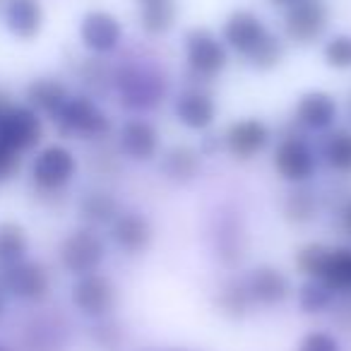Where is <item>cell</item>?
Segmentation results:
<instances>
[{
  "label": "cell",
  "instance_id": "6da1fadb",
  "mask_svg": "<svg viewBox=\"0 0 351 351\" xmlns=\"http://www.w3.org/2000/svg\"><path fill=\"white\" fill-rule=\"evenodd\" d=\"M219 36L234 58L243 60L253 73L269 75L284 65L289 44L253 8H234L219 25Z\"/></svg>",
  "mask_w": 351,
  "mask_h": 351
},
{
  "label": "cell",
  "instance_id": "7a4b0ae2",
  "mask_svg": "<svg viewBox=\"0 0 351 351\" xmlns=\"http://www.w3.org/2000/svg\"><path fill=\"white\" fill-rule=\"evenodd\" d=\"M113 97L130 116H147L171 97L164 65L149 56H128L113 63Z\"/></svg>",
  "mask_w": 351,
  "mask_h": 351
},
{
  "label": "cell",
  "instance_id": "3957f363",
  "mask_svg": "<svg viewBox=\"0 0 351 351\" xmlns=\"http://www.w3.org/2000/svg\"><path fill=\"white\" fill-rule=\"evenodd\" d=\"M181 53L188 82L207 84V87L224 77L234 60L219 32L207 25H193L183 32Z\"/></svg>",
  "mask_w": 351,
  "mask_h": 351
},
{
  "label": "cell",
  "instance_id": "277c9868",
  "mask_svg": "<svg viewBox=\"0 0 351 351\" xmlns=\"http://www.w3.org/2000/svg\"><path fill=\"white\" fill-rule=\"evenodd\" d=\"M269 164H272L274 176L287 186H308L317 178L320 156H317L311 135L289 123L269 149Z\"/></svg>",
  "mask_w": 351,
  "mask_h": 351
},
{
  "label": "cell",
  "instance_id": "5b68a950",
  "mask_svg": "<svg viewBox=\"0 0 351 351\" xmlns=\"http://www.w3.org/2000/svg\"><path fill=\"white\" fill-rule=\"evenodd\" d=\"M53 128L63 140H77L97 145L113 135V118L101 101L84 92H73L60 113L53 118Z\"/></svg>",
  "mask_w": 351,
  "mask_h": 351
},
{
  "label": "cell",
  "instance_id": "8992f818",
  "mask_svg": "<svg viewBox=\"0 0 351 351\" xmlns=\"http://www.w3.org/2000/svg\"><path fill=\"white\" fill-rule=\"evenodd\" d=\"M80 159L65 142H49L34 152L29 164V181L39 195L58 197L75 183Z\"/></svg>",
  "mask_w": 351,
  "mask_h": 351
},
{
  "label": "cell",
  "instance_id": "52a82bcc",
  "mask_svg": "<svg viewBox=\"0 0 351 351\" xmlns=\"http://www.w3.org/2000/svg\"><path fill=\"white\" fill-rule=\"evenodd\" d=\"M332 27L330 0H296L284 8L279 34L293 49H315L322 44Z\"/></svg>",
  "mask_w": 351,
  "mask_h": 351
},
{
  "label": "cell",
  "instance_id": "ba28073f",
  "mask_svg": "<svg viewBox=\"0 0 351 351\" xmlns=\"http://www.w3.org/2000/svg\"><path fill=\"white\" fill-rule=\"evenodd\" d=\"M221 135V147L224 154L231 161L239 164H250V161L260 159L272 149L277 132H274L272 123L265 121L263 116H239L224 125Z\"/></svg>",
  "mask_w": 351,
  "mask_h": 351
},
{
  "label": "cell",
  "instance_id": "9c48e42d",
  "mask_svg": "<svg viewBox=\"0 0 351 351\" xmlns=\"http://www.w3.org/2000/svg\"><path fill=\"white\" fill-rule=\"evenodd\" d=\"M108 258V239L92 226H75L58 243V265L70 277L97 272Z\"/></svg>",
  "mask_w": 351,
  "mask_h": 351
},
{
  "label": "cell",
  "instance_id": "30bf717a",
  "mask_svg": "<svg viewBox=\"0 0 351 351\" xmlns=\"http://www.w3.org/2000/svg\"><path fill=\"white\" fill-rule=\"evenodd\" d=\"M219 101L215 92L207 84L186 82L178 92L171 94V116L183 130L195 132H210L219 121Z\"/></svg>",
  "mask_w": 351,
  "mask_h": 351
},
{
  "label": "cell",
  "instance_id": "8fae6325",
  "mask_svg": "<svg viewBox=\"0 0 351 351\" xmlns=\"http://www.w3.org/2000/svg\"><path fill=\"white\" fill-rule=\"evenodd\" d=\"M113 149L130 164H154L164 149L159 125L147 116H128L113 128Z\"/></svg>",
  "mask_w": 351,
  "mask_h": 351
},
{
  "label": "cell",
  "instance_id": "7c38bea8",
  "mask_svg": "<svg viewBox=\"0 0 351 351\" xmlns=\"http://www.w3.org/2000/svg\"><path fill=\"white\" fill-rule=\"evenodd\" d=\"M77 41L87 56L108 58L118 53L125 44V25L116 12L106 8H92L80 17Z\"/></svg>",
  "mask_w": 351,
  "mask_h": 351
},
{
  "label": "cell",
  "instance_id": "4fadbf2b",
  "mask_svg": "<svg viewBox=\"0 0 351 351\" xmlns=\"http://www.w3.org/2000/svg\"><path fill=\"white\" fill-rule=\"evenodd\" d=\"M341 121V101L330 89L313 87L296 97L289 123L306 135H325Z\"/></svg>",
  "mask_w": 351,
  "mask_h": 351
},
{
  "label": "cell",
  "instance_id": "5bb4252c",
  "mask_svg": "<svg viewBox=\"0 0 351 351\" xmlns=\"http://www.w3.org/2000/svg\"><path fill=\"white\" fill-rule=\"evenodd\" d=\"M70 306L87 320H101L113 315L118 306L116 282L101 269L75 277L70 284Z\"/></svg>",
  "mask_w": 351,
  "mask_h": 351
},
{
  "label": "cell",
  "instance_id": "9a60e30c",
  "mask_svg": "<svg viewBox=\"0 0 351 351\" xmlns=\"http://www.w3.org/2000/svg\"><path fill=\"white\" fill-rule=\"evenodd\" d=\"M210 241H212V253L219 260L221 267L226 269L239 267L248 258V248H250V236L243 215L236 210L221 207L215 215V219H212Z\"/></svg>",
  "mask_w": 351,
  "mask_h": 351
},
{
  "label": "cell",
  "instance_id": "2e32d148",
  "mask_svg": "<svg viewBox=\"0 0 351 351\" xmlns=\"http://www.w3.org/2000/svg\"><path fill=\"white\" fill-rule=\"evenodd\" d=\"M0 287L8 296L36 306L51 296L53 279H51V272L44 263L25 258L15 265L0 267Z\"/></svg>",
  "mask_w": 351,
  "mask_h": 351
},
{
  "label": "cell",
  "instance_id": "e0dca14e",
  "mask_svg": "<svg viewBox=\"0 0 351 351\" xmlns=\"http://www.w3.org/2000/svg\"><path fill=\"white\" fill-rule=\"evenodd\" d=\"M46 137V121L27 104H10L0 116V142L17 154H34Z\"/></svg>",
  "mask_w": 351,
  "mask_h": 351
},
{
  "label": "cell",
  "instance_id": "ac0fdd59",
  "mask_svg": "<svg viewBox=\"0 0 351 351\" xmlns=\"http://www.w3.org/2000/svg\"><path fill=\"white\" fill-rule=\"evenodd\" d=\"M241 279H243L245 291H248L253 306L265 308V311L282 308L284 303L291 301L293 291H296L291 274L272 263L255 265V267H250Z\"/></svg>",
  "mask_w": 351,
  "mask_h": 351
},
{
  "label": "cell",
  "instance_id": "d6986e66",
  "mask_svg": "<svg viewBox=\"0 0 351 351\" xmlns=\"http://www.w3.org/2000/svg\"><path fill=\"white\" fill-rule=\"evenodd\" d=\"M106 231L113 248L125 255V258H142V255H147L156 239L154 221L149 219V215H145L142 210H125V207L111 221V226Z\"/></svg>",
  "mask_w": 351,
  "mask_h": 351
},
{
  "label": "cell",
  "instance_id": "ffe728a7",
  "mask_svg": "<svg viewBox=\"0 0 351 351\" xmlns=\"http://www.w3.org/2000/svg\"><path fill=\"white\" fill-rule=\"evenodd\" d=\"M156 166H159V173L164 176V181L173 183V186H191L200 178L202 169H205V159L195 145L173 142V145L161 149Z\"/></svg>",
  "mask_w": 351,
  "mask_h": 351
},
{
  "label": "cell",
  "instance_id": "44dd1931",
  "mask_svg": "<svg viewBox=\"0 0 351 351\" xmlns=\"http://www.w3.org/2000/svg\"><path fill=\"white\" fill-rule=\"evenodd\" d=\"M73 89L58 75H39V77L29 80V84L25 87V104L29 108H34L41 118L53 121L60 113V108L65 106V101L70 99Z\"/></svg>",
  "mask_w": 351,
  "mask_h": 351
},
{
  "label": "cell",
  "instance_id": "7402d4cb",
  "mask_svg": "<svg viewBox=\"0 0 351 351\" xmlns=\"http://www.w3.org/2000/svg\"><path fill=\"white\" fill-rule=\"evenodd\" d=\"M5 29L20 41H34L46 27V8L41 0H8L3 8Z\"/></svg>",
  "mask_w": 351,
  "mask_h": 351
},
{
  "label": "cell",
  "instance_id": "603a6c76",
  "mask_svg": "<svg viewBox=\"0 0 351 351\" xmlns=\"http://www.w3.org/2000/svg\"><path fill=\"white\" fill-rule=\"evenodd\" d=\"M123 205L116 195H113L108 188L94 186L87 188L82 195L77 197V217L84 226H92V229H108L111 221L121 215Z\"/></svg>",
  "mask_w": 351,
  "mask_h": 351
},
{
  "label": "cell",
  "instance_id": "cb8c5ba5",
  "mask_svg": "<svg viewBox=\"0 0 351 351\" xmlns=\"http://www.w3.org/2000/svg\"><path fill=\"white\" fill-rule=\"evenodd\" d=\"M317 156L320 166L339 178H351V128L337 125L320 135L317 140Z\"/></svg>",
  "mask_w": 351,
  "mask_h": 351
},
{
  "label": "cell",
  "instance_id": "d4e9b609",
  "mask_svg": "<svg viewBox=\"0 0 351 351\" xmlns=\"http://www.w3.org/2000/svg\"><path fill=\"white\" fill-rule=\"evenodd\" d=\"M178 20H181V8L176 0H156V3L137 5V29L152 41L166 39L178 27Z\"/></svg>",
  "mask_w": 351,
  "mask_h": 351
},
{
  "label": "cell",
  "instance_id": "484cf974",
  "mask_svg": "<svg viewBox=\"0 0 351 351\" xmlns=\"http://www.w3.org/2000/svg\"><path fill=\"white\" fill-rule=\"evenodd\" d=\"M320 217V193L308 186H289V191L282 197V219L289 226H311Z\"/></svg>",
  "mask_w": 351,
  "mask_h": 351
},
{
  "label": "cell",
  "instance_id": "4316f807",
  "mask_svg": "<svg viewBox=\"0 0 351 351\" xmlns=\"http://www.w3.org/2000/svg\"><path fill=\"white\" fill-rule=\"evenodd\" d=\"M212 308L217 311V315L224 317L229 322H243L253 315L255 306L250 301L245 284L241 277H229L217 287L215 296H212Z\"/></svg>",
  "mask_w": 351,
  "mask_h": 351
},
{
  "label": "cell",
  "instance_id": "83f0119b",
  "mask_svg": "<svg viewBox=\"0 0 351 351\" xmlns=\"http://www.w3.org/2000/svg\"><path fill=\"white\" fill-rule=\"evenodd\" d=\"M75 77L82 84V92L99 99V101L113 94V63H108L106 58H97V56L80 58L77 68H75Z\"/></svg>",
  "mask_w": 351,
  "mask_h": 351
},
{
  "label": "cell",
  "instance_id": "f1b7e54d",
  "mask_svg": "<svg viewBox=\"0 0 351 351\" xmlns=\"http://www.w3.org/2000/svg\"><path fill=\"white\" fill-rule=\"evenodd\" d=\"M320 282L327 284L337 296H351V245H330Z\"/></svg>",
  "mask_w": 351,
  "mask_h": 351
},
{
  "label": "cell",
  "instance_id": "f546056e",
  "mask_svg": "<svg viewBox=\"0 0 351 351\" xmlns=\"http://www.w3.org/2000/svg\"><path fill=\"white\" fill-rule=\"evenodd\" d=\"M337 298L339 296L320 279H301V284L293 291V301L303 315H325L335 311Z\"/></svg>",
  "mask_w": 351,
  "mask_h": 351
},
{
  "label": "cell",
  "instance_id": "4dcf8cb0",
  "mask_svg": "<svg viewBox=\"0 0 351 351\" xmlns=\"http://www.w3.org/2000/svg\"><path fill=\"white\" fill-rule=\"evenodd\" d=\"M29 231L25 229V224L12 219L0 221V267L29 258Z\"/></svg>",
  "mask_w": 351,
  "mask_h": 351
},
{
  "label": "cell",
  "instance_id": "1f68e13d",
  "mask_svg": "<svg viewBox=\"0 0 351 351\" xmlns=\"http://www.w3.org/2000/svg\"><path fill=\"white\" fill-rule=\"evenodd\" d=\"M320 60L332 73H351V32H330L322 39Z\"/></svg>",
  "mask_w": 351,
  "mask_h": 351
},
{
  "label": "cell",
  "instance_id": "d6a6232c",
  "mask_svg": "<svg viewBox=\"0 0 351 351\" xmlns=\"http://www.w3.org/2000/svg\"><path fill=\"white\" fill-rule=\"evenodd\" d=\"M330 245L325 241H306L293 253V269L301 279H320L322 267L327 263Z\"/></svg>",
  "mask_w": 351,
  "mask_h": 351
},
{
  "label": "cell",
  "instance_id": "836d02e7",
  "mask_svg": "<svg viewBox=\"0 0 351 351\" xmlns=\"http://www.w3.org/2000/svg\"><path fill=\"white\" fill-rule=\"evenodd\" d=\"M63 330L65 327L53 325L51 320L41 317L25 327V344L29 351H63Z\"/></svg>",
  "mask_w": 351,
  "mask_h": 351
},
{
  "label": "cell",
  "instance_id": "e575fe53",
  "mask_svg": "<svg viewBox=\"0 0 351 351\" xmlns=\"http://www.w3.org/2000/svg\"><path fill=\"white\" fill-rule=\"evenodd\" d=\"M89 339L101 351H121L128 339V332H125V327H123V322H118L113 315H108V317H101V320H92Z\"/></svg>",
  "mask_w": 351,
  "mask_h": 351
},
{
  "label": "cell",
  "instance_id": "d590c367",
  "mask_svg": "<svg viewBox=\"0 0 351 351\" xmlns=\"http://www.w3.org/2000/svg\"><path fill=\"white\" fill-rule=\"evenodd\" d=\"M293 351H344V344L335 332L325 330V327H313L298 337Z\"/></svg>",
  "mask_w": 351,
  "mask_h": 351
},
{
  "label": "cell",
  "instance_id": "8d00e7d4",
  "mask_svg": "<svg viewBox=\"0 0 351 351\" xmlns=\"http://www.w3.org/2000/svg\"><path fill=\"white\" fill-rule=\"evenodd\" d=\"M22 169V154L12 152L10 147H5L0 142V183L12 181Z\"/></svg>",
  "mask_w": 351,
  "mask_h": 351
},
{
  "label": "cell",
  "instance_id": "74e56055",
  "mask_svg": "<svg viewBox=\"0 0 351 351\" xmlns=\"http://www.w3.org/2000/svg\"><path fill=\"white\" fill-rule=\"evenodd\" d=\"M197 152L202 154V159H215V156H219L221 152H224V147H221V135H215V132H202L200 135V142H197Z\"/></svg>",
  "mask_w": 351,
  "mask_h": 351
},
{
  "label": "cell",
  "instance_id": "f35d334b",
  "mask_svg": "<svg viewBox=\"0 0 351 351\" xmlns=\"http://www.w3.org/2000/svg\"><path fill=\"white\" fill-rule=\"evenodd\" d=\"M339 221H341V229H344V234L351 239V197L341 205L339 210Z\"/></svg>",
  "mask_w": 351,
  "mask_h": 351
},
{
  "label": "cell",
  "instance_id": "ab89813d",
  "mask_svg": "<svg viewBox=\"0 0 351 351\" xmlns=\"http://www.w3.org/2000/svg\"><path fill=\"white\" fill-rule=\"evenodd\" d=\"M341 116L346 118V125L351 128V92L346 94V99H344V104H341Z\"/></svg>",
  "mask_w": 351,
  "mask_h": 351
},
{
  "label": "cell",
  "instance_id": "60d3db41",
  "mask_svg": "<svg viewBox=\"0 0 351 351\" xmlns=\"http://www.w3.org/2000/svg\"><path fill=\"white\" fill-rule=\"evenodd\" d=\"M269 8H274V10H284V8H289V5H293L296 0H265Z\"/></svg>",
  "mask_w": 351,
  "mask_h": 351
},
{
  "label": "cell",
  "instance_id": "b9f144b4",
  "mask_svg": "<svg viewBox=\"0 0 351 351\" xmlns=\"http://www.w3.org/2000/svg\"><path fill=\"white\" fill-rule=\"evenodd\" d=\"M5 313H8V293L3 291V287H0V320L5 317Z\"/></svg>",
  "mask_w": 351,
  "mask_h": 351
},
{
  "label": "cell",
  "instance_id": "7bdbcfd3",
  "mask_svg": "<svg viewBox=\"0 0 351 351\" xmlns=\"http://www.w3.org/2000/svg\"><path fill=\"white\" fill-rule=\"evenodd\" d=\"M8 106H10V104L5 101V97H3V94H0V116H3V111H5Z\"/></svg>",
  "mask_w": 351,
  "mask_h": 351
},
{
  "label": "cell",
  "instance_id": "ee69618b",
  "mask_svg": "<svg viewBox=\"0 0 351 351\" xmlns=\"http://www.w3.org/2000/svg\"><path fill=\"white\" fill-rule=\"evenodd\" d=\"M147 3H156V0H135V5H147Z\"/></svg>",
  "mask_w": 351,
  "mask_h": 351
},
{
  "label": "cell",
  "instance_id": "f6af8a7d",
  "mask_svg": "<svg viewBox=\"0 0 351 351\" xmlns=\"http://www.w3.org/2000/svg\"><path fill=\"white\" fill-rule=\"evenodd\" d=\"M0 351H15V349H10L8 344H0Z\"/></svg>",
  "mask_w": 351,
  "mask_h": 351
},
{
  "label": "cell",
  "instance_id": "bcb514c9",
  "mask_svg": "<svg viewBox=\"0 0 351 351\" xmlns=\"http://www.w3.org/2000/svg\"><path fill=\"white\" fill-rule=\"evenodd\" d=\"M156 351H193V349H156Z\"/></svg>",
  "mask_w": 351,
  "mask_h": 351
},
{
  "label": "cell",
  "instance_id": "7dc6e473",
  "mask_svg": "<svg viewBox=\"0 0 351 351\" xmlns=\"http://www.w3.org/2000/svg\"><path fill=\"white\" fill-rule=\"evenodd\" d=\"M5 3H8V0H0V12H3V8H5Z\"/></svg>",
  "mask_w": 351,
  "mask_h": 351
}]
</instances>
